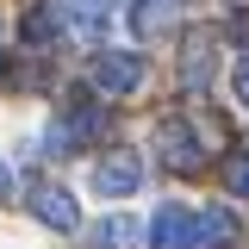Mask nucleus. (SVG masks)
<instances>
[{
  "label": "nucleus",
  "instance_id": "1",
  "mask_svg": "<svg viewBox=\"0 0 249 249\" xmlns=\"http://www.w3.org/2000/svg\"><path fill=\"white\" fill-rule=\"evenodd\" d=\"M100 124H106V112H100V100H93V93H69L62 119L50 124V150H81L88 137H100Z\"/></svg>",
  "mask_w": 249,
  "mask_h": 249
},
{
  "label": "nucleus",
  "instance_id": "2",
  "mask_svg": "<svg viewBox=\"0 0 249 249\" xmlns=\"http://www.w3.org/2000/svg\"><path fill=\"white\" fill-rule=\"evenodd\" d=\"M88 75H93L100 93H137L143 88V56H137V50H100Z\"/></svg>",
  "mask_w": 249,
  "mask_h": 249
},
{
  "label": "nucleus",
  "instance_id": "3",
  "mask_svg": "<svg viewBox=\"0 0 249 249\" xmlns=\"http://www.w3.org/2000/svg\"><path fill=\"white\" fill-rule=\"evenodd\" d=\"M150 249H199V212L162 206V212L150 218Z\"/></svg>",
  "mask_w": 249,
  "mask_h": 249
},
{
  "label": "nucleus",
  "instance_id": "4",
  "mask_svg": "<svg viewBox=\"0 0 249 249\" xmlns=\"http://www.w3.org/2000/svg\"><path fill=\"white\" fill-rule=\"evenodd\" d=\"M137 187H143V162L124 156V150L93 168V193H100V199H124V193H137Z\"/></svg>",
  "mask_w": 249,
  "mask_h": 249
},
{
  "label": "nucleus",
  "instance_id": "5",
  "mask_svg": "<svg viewBox=\"0 0 249 249\" xmlns=\"http://www.w3.org/2000/svg\"><path fill=\"white\" fill-rule=\"evenodd\" d=\"M156 156H162L168 168L193 175V168H199V137H193L181 119H162V124H156Z\"/></svg>",
  "mask_w": 249,
  "mask_h": 249
},
{
  "label": "nucleus",
  "instance_id": "6",
  "mask_svg": "<svg viewBox=\"0 0 249 249\" xmlns=\"http://www.w3.org/2000/svg\"><path fill=\"white\" fill-rule=\"evenodd\" d=\"M19 31H25L31 50H50V44L62 37V6H56V0H31L25 19H19Z\"/></svg>",
  "mask_w": 249,
  "mask_h": 249
},
{
  "label": "nucleus",
  "instance_id": "7",
  "mask_svg": "<svg viewBox=\"0 0 249 249\" xmlns=\"http://www.w3.org/2000/svg\"><path fill=\"white\" fill-rule=\"evenodd\" d=\"M31 212L44 218L50 231H75V224H81V218H75V199H69L62 187H37V193H31Z\"/></svg>",
  "mask_w": 249,
  "mask_h": 249
},
{
  "label": "nucleus",
  "instance_id": "8",
  "mask_svg": "<svg viewBox=\"0 0 249 249\" xmlns=\"http://www.w3.org/2000/svg\"><path fill=\"white\" fill-rule=\"evenodd\" d=\"M199 243L206 249H231L237 243V218L224 212V206H206V212H199Z\"/></svg>",
  "mask_w": 249,
  "mask_h": 249
},
{
  "label": "nucleus",
  "instance_id": "9",
  "mask_svg": "<svg viewBox=\"0 0 249 249\" xmlns=\"http://www.w3.org/2000/svg\"><path fill=\"white\" fill-rule=\"evenodd\" d=\"M181 81L193 93L206 88V81H212V44H206V37H193V44H187V62H181Z\"/></svg>",
  "mask_w": 249,
  "mask_h": 249
},
{
  "label": "nucleus",
  "instance_id": "10",
  "mask_svg": "<svg viewBox=\"0 0 249 249\" xmlns=\"http://www.w3.org/2000/svg\"><path fill=\"white\" fill-rule=\"evenodd\" d=\"M93 243H100V249H131V243H137V218L112 212L106 224H100V231H93Z\"/></svg>",
  "mask_w": 249,
  "mask_h": 249
},
{
  "label": "nucleus",
  "instance_id": "11",
  "mask_svg": "<svg viewBox=\"0 0 249 249\" xmlns=\"http://www.w3.org/2000/svg\"><path fill=\"white\" fill-rule=\"evenodd\" d=\"M224 187H231L237 199H249V150H237L231 162H224Z\"/></svg>",
  "mask_w": 249,
  "mask_h": 249
},
{
  "label": "nucleus",
  "instance_id": "12",
  "mask_svg": "<svg viewBox=\"0 0 249 249\" xmlns=\"http://www.w3.org/2000/svg\"><path fill=\"white\" fill-rule=\"evenodd\" d=\"M231 88H237V100L249 106V56H237V69H231Z\"/></svg>",
  "mask_w": 249,
  "mask_h": 249
},
{
  "label": "nucleus",
  "instance_id": "13",
  "mask_svg": "<svg viewBox=\"0 0 249 249\" xmlns=\"http://www.w3.org/2000/svg\"><path fill=\"white\" fill-rule=\"evenodd\" d=\"M6 199H13V168L0 162V206H6Z\"/></svg>",
  "mask_w": 249,
  "mask_h": 249
},
{
  "label": "nucleus",
  "instance_id": "14",
  "mask_svg": "<svg viewBox=\"0 0 249 249\" xmlns=\"http://www.w3.org/2000/svg\"><path fill=\"white\" fill-rule=\"evenodd\" d=\"M75 13H112V0H75Z\"/></svg>",
  "mask_w": 249,
  "mask_h": 249
}]
</instances>
